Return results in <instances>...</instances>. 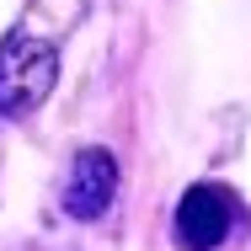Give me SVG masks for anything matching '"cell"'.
<instances>
[{"instance_id":"cell-2","label":"cell","mask_w":251,"mask_h":251,"mask_svg":"<svg viewBox=\"0 0 251 251\" xmlns=\"http://www.w3.org/2000/svg\"><path fill=\"white\" fill-rule=\"evenodd\" d=\"M235 225V203L225 187H193L176 203V235L187 251H214Z\"/></svg>"},{"instance_id":"cell-1","label":"cell","mask_w":251,"mask_h":251,"mask_svg":"<svg viewBox=\"0 0 251 251\" xmlns=\"http://www.w3.org/2000/svg\"><path fill=\"white\" fill-rule=\"evenodd\" d=\"M59 80V53L27 32H11L0 43V112L5 118H27L49 101Z\"/></svg>"},{"instance_id":"cell-3","label":"cell","mask_w":251,"mask_h":251,"mask_svg":"<svg viewBox=\"0 0 251 251\" xmlns=\"http://www.w3.org/2000/svg\"><path fill=\"white\" fill-rule=\"evenodd\" d=\"M118 193V166L107 150H80L70 166V182H64V208L75 219H101L107 203Z\"/></svg>"}]
</instances>
